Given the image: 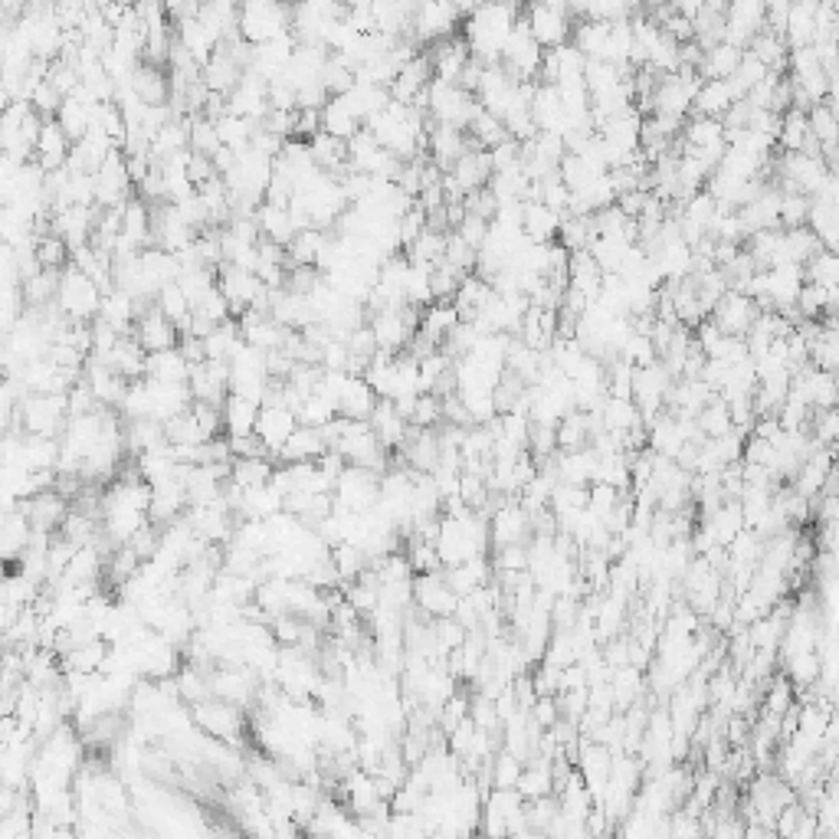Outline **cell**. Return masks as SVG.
<instances>
[{
    "label": "cell",
    "instance_id": "1",
    "mask_svg": "<svg viewBox=\"0 0 839 839\" xmlns=\"http://www.w3.org/2000/svg\"><path fill=\"white\" fill-rule=\"evenodd\" d=\"M518 14H522V7H515V4L472 7V14L463 20V40L469 46V56L479 59L482 66L499 63Z\"/></svg>",
    "mask_w": 839,
    "mask_h": 839
},
{
    "label": "cell",
    "instance_id": "2",
    "mask_svg": "<svg viewBox=\"0 0 839 839\" xmlns=\"http://www.w3.org/2000/svg\"><path fill=\"white\" fill-rule=\"evenodd\" d=\"M56 309L63 312L69 322L92 325L99 318V309H102V289L89 276H82L79 269L66 266L63 273H59Z\"/></svg>",
    "mask_w": 839,
    "mask_h": 839
},
{
    "label": "cell",
    "instance_id": "3",
    "mask_svg": "<svg viewBox=\"0 0 839 839\" xmlns=\"http://www.w3.org/2000/svg\"><path fill=\"white\" fill-rule=\"evenodd\" d=\"M236 27H240V37L250 46H263L292 33V7L273 4V0H253V4L240 7Z\"/></svg>",
    "mask_w": 839,
    "mask_h": 839
},
{
    "label": "cell",
    "instance_id": "4",
    "mask_svg": "<svg viewBox=\"0 0 839 839\" xmlns=\"http://www.w3.org/2000/svg\"><path fill=\"white\" fill-rule=\"evenodd\" d=\"M525 23H528L531 40H535L541 50H558V46L571 40V30H574L571 7L558 4V0L525 7Z\"/></svg>",
    "mask_w": 839,
    "mask_h": 839
},
{
    "label": "cell",
    "instance_id": "5",
    "mask_svg": "<svg viewBox=\"0 0 839 839\" xmlns=\"http://www.w3.org/2000/svg\"><path fill=\"white\" fill-rule=\"evenodd\" d=\"M17 420H23V427L33 436H56L63 433L69 420V404L66 394H33L27 400H20Z\"/></svg>",
    "mask_w": 839,
    "mask_h": 839
},
{
    "label": "cell",
    "instance_id": "6",
    "mask_svg": "<svg viewBox=\"0 0 839 839\" xmlns=\"http://www.w3.org/2000/svg\"><path fill=\"white\" fill-rule=\"evenodd\" d=\"M413 604L420 607V613L427 620H443V617H453L456 613L459 597L443 581V571H433V574L413 577Z\"/></svg>",
    "mask_w": 839,
    "mask_h": 839
},
{
    "label": "cell",
    "instance_id": "7",
    "mask_svg": "<svg viewBox=\"0 0 839 839\" xmlns=\"http://www.w3.org/2000/svg\"><path fill=\"white\" fill-rule=\"evenodd\" d=\"M463 23V14H459L456 4H420L413 10L410 30L417 43H436V40H449L453 30Z\"/></svg>",
    "mask_w": 839,
    "mask_h": 839
},
{
    "label": "cell",
    "instance_id": "8",
    "mask_svg": "<svg viewBox=\"0 0 839 839\" xmlns=\"http://www.w3.org/2000/svg\"><path fill=\"white\" fill-rule=\"evenodd\" d=\"M187 391H191L197 404L223 407V400L230 394V364L227 361L197 364V368H191V377H187Z\"/></svg>",
    "mask_w": 839,
    "mask_h": 839
},
{
    "label": "cell",
    "instance_id": "9",
    "mask_svg": "<svg viewBox=\"0 0 839 839\" xmlns=\"http://www.w3.org/2000/svg\"><path fill=\"white\" fill-rule=\"evenodd\" d=\"M194 722L200 731H207L210 738H220V741H236L243 731V708H233L227 702H197L194 705Z\"/></svg>",
    "mask_w": 839,
    "mask_h": 839
},
{
    "label": "cell",
    "instance_id": "10",
    "mask_svg": "<svg viewBox=\"0 0 839 839\" xmlns=\"http://www.w3.org/2000/svg\"><path fill=\"white\" fill-rule=\"evenodd\" d=\"M708 318H712V322L718 325V332H722V335H728V338H744V335L751 332L754 318H758V309H754V302L748 299V295H741V292H725Z\"/></svg>",
    "mask_w": 839,
    "mask_h": 839
},
{
    "label": "cell",
    "instance_id": "11",
    "mask_svg": "<svg viewBox=\"0 0 839 839\" xmlns=\"http://www.w3.org/2000/svg\"><path fill=\"white\" fill-rule=\"evenodd\" d=\"M469 148V135L459 132V128H449V125H436L427 122V158L436 164L440 171H449L453 164L466 155Z\"/></svg>",
    "mask_w": 839,
    "mask_h": 839
},
{
    "label": "cell",
    "instance_id": "12",
    "mask_svg": "<svg viewBox=\"0 0 839 839\" xmlns=\"http://www.w3.org/2000/svg\"><path fill=\"white\" fill-rule=\"evenodd\" d=\"M299 427V420H295V413L289 407H259V417H256V427L253 433L259 436V443L269 449V459H276V453L282 449V443L289 440L292 430Z\"/></svg>",
    "mask_w": 839,
    "mask_h": 839
},
{
    "label": "cell",
    "instance_id": "13",
    "mask_svg": "<svg viewBox=\"0 0 839 839\" xmlns=\"http://www.w3.org/2000/svg\"><path fill=\"white\" fill-rule=\"evenodd\" d=\"M135 341H138L145 354H158V351L177 348L181 335H177V328L155 309V305H151L145 315L135 318Z\"/></svg>",
    "mask_w": 839,
    "mask_h": 839
},
{
    "label": "cell",
    "instance_id": "14",
    "mask_svg": "<svg viewBox=\"0 0 839 839\" xmlns=\"http://www.w3.org/2000/svg\"><path fill=\"white\" fill-rule=\"evenodd\" d=\"M69 151H73V141H69L63 128L56 125V118L43 122L40 135H37V148H33V161H37L40 168L50 174V171L66 168Z\"/></svg>",
    "mask_w": 839,
    "mask_h": 839
},
{
    "label": "cell",
    "instance_id": "15",
    "mask_svg": "<svg viewBox=\"0 0 839 839\" xmlns=\"http://www.w3.org/2000/svg\"><path fill=\"white\" fill-rule=\"evenodd\" d=\"M128 86H132V92L145 105H168L171 82H168V73H164V66L141 59V63L132 69V76H128Z\"/></svg>",
    "mask_w": 839,
    "mask_h": 839
},
{
    "label": "cell",
    "instance_id": "16",
    "mask_svg": "<svg viewBox=\"0 0 839 839\" xmlns=\"http://www.w3.org/2000/svg\"><path fill=\"white\" fill-rule=\"evenodd\" d=\"M325 453H328V446L322 440V433L312 427H295L292 436L276 453V459L282 466H295V463H318Z\"/></svg>",
    "mask_w": 839,
    "mask_h": 839
},
{
    "label": "cell",
    "instance_id": "17",
    "mask_svg": "<svg viewBox=\"0 0 839 839\" xmlns=\"http://www.w3.org/2000/svg\"><path fill=\"white\" fill-rule=\"evenodd\" d=\"M374 407H377V394L368 387V381H364V377L348 374L345 387H341V394H338V417L368 423Z\"/></svg>",
    "mask_w": 839,
    "mask_h": 839
},
{
    "label": "cell",
    "instance_id": "18",
    "mask_svg": "<svg viewBox=\"0 0 839 839\" xmlns=\"http://www.w3.org/2000/svg\"><path fill=\"white\" fill-rule=\"evenodd\" d=\"M96 358H99V354H96ZM145 358H148V354L141 351V345H138V341H135L132 335H128V338L118 341V345H115L109 354H105V358H99V361H102L112 374L122 377V381L132 384V381H141V377H145Z\"/></svg>",
    "mask_w": 839,
    "mask_h": 839
},
{
    "label": "cell",
    "instance_id": "19",
    "mask_svg": "<svg viewBox=\"0 0 839 839\" xmlns=\"http://www.w3.org/2000/svg\"><path fill=\"white\" fill-rule=\"evenodd\" d=\"M453 181L459 184V191L472 194V191H482V187H489V177H492V161H489V151H466L463 158H459L453 168Z\"/></svg>",
    "mask_w": 839,
    "mask_h": 839
},
{
    "label": "cell",
    "instance_id": "20",
    "mask_svg": "<svg viewBox=\"0 0 839 839\" xmlns=\"http://www.w3.org/2000/svg\"><path fill=\"white\" fill-rule=\"evenodd\" d=\"M735 92H731L728 86V79H708L702 82V89L695 92V99H692V115H702V118H722L728 115V109L735 105Z\"/></svg>",
    "mask_w": 839,
    "mask_h": 839
},
{
    "label": "cell",
    "instance_id": "21",
    "mask_svg": "<svg viewBox=\"0 0 839 839\" xmlns=\"http://www.w3.org/2000/svg\"><path fill=\"white\" fill-rule=\"evenodd\" d=\"M240 79H243V69L223 50H214V56L207 59V66L200 69V82L207 86V92H217V96H230V92L240 86Z\"/></svg>",
    "mask_w": 839,
    "mask_h": 839
},
{
    "label": "cell",
    "instance_id": "22",
    "mask_svg": "<svg viewBox=\"0 0 839 839\" xmlns=\"http://www.w3.org/2000/svg\"><path fill=\"white\" fill-rule=\"evenodd\" d=\"M597 417H600V427H604V433H613V436H626L630 430L643 427L640 410H636L633 400H626V397H604V404H600Z\"/></svg>",
    "mask_w": 839,
    "mask_h": 839
},
{
    "label": "cell",
    "instance_id": "23",
    "mask_svg": "<svg viewBox=\"0 0 839 839\" xmlns=\"http://www.w3.org/2000/svg\"><path fill=\"white\" fill-rule=\"evenodd\" d=\"M371 430H374V436H377V443H381L387 453H394V449H400L404 446V440H407V423L397 417V410H394V404L391 400H377V407H374V413H371Z\"/></svg>",
    "mask_w": 839,
    "mask_h": 839
},
{
    "label": "cell",
    "instance_id": "24",
    "mask_svg": "<svg viewBox=\"0 0 839 839\" xmlns=\"http://www.w3.org/2000/svg\"><path fill=\"white\" fill-rule=\"evenodd\" d=\"M145 377H151V381H164V384H187V377H191V364L184 361V354L177 348H168V351L148 354Z\"/></svg>",
    "mask_w": 839,
    "mask_h": 839
},
{
    "label": "cell",
    "instance_id": "25",
    "mask_svg": "<svg viewBox=\"0 0 839 839\" xmlns=\"http://www.w3.org/2000/svg\"><path fill=\"white\" fill-rule=\"evenodd\" d=\"M813 10H817V0H800V4H790L787 23H784L787 50H803V46H810V40H813Z\"/></svg>",
    "mask_w": 839,
    "mask_h": 839
},
{
    "label": "cell",
    "instance_id": "26",
    "mask_svg": "<svg viewBox=\"0 0 839 839\" xmlns=\"http://www.w3.org/2000/svg\"><path fill=\"white\" fill-rule=\"evenodd\" d=\"M682 141L695 151H715V148H725V128L718 118H702V115H692L685 118V128H682Z\"/></svg>",
    "mask_w": 839,
    "mask_h": 839
},
{
    "label": "cell",
    "instance_id": "27",
    "mask_svg": "<svg viewBox=\"0 0 839 839\" xmlns=\"http://www.w3.org/2000/svg\"><path fill=\"white\" fill-rule=\"evenodd\" d=\"M253 217H256V227H259V236H263V240H273V243H279V246H289V240L295 236L289 207L259 204Z\"/></svg>",
    "mask_w": 839,
    "mask_h": 839
},
{
    "label": "cell",
    "instance_id": "28",
    "mask_svg": "<svg viewBox=\"0 0 839 839\" xmlns=\"http://www.w3.org/2000/svg\"><path fill=\"white\" fill-rule=\"evenodd\" d=\"M561 227V214H554L545 204H525L522 207V233L531 243H554Z\"/></svg>",
    "mask_w": 839,
    "mask_h": 839
},
{
    "label": "cell",
    "instance_id": "29",
    "mask_svg": "<svg viewBox=\"0 0 839 839\" xmlns=\"http://www.w3.org/2000/svg\"><path fill=\"white\" fill-rule=\"evenodd\" d=\"M456 325H459V315L453 309V302H433L420 312V335L433 341L436 348L443 345V338L453 332Z\"/></svg>",
    "mask_w": 839,
    "mask_h": 839
},
{
    "label": "cell",
    "instance_id": "30",
    "mask_svg": "<svg viewBox=\"0 0 839 839\" xmlns=\"http://www.w3.org/2000/svg\"><path fill=\"white\" fill-rule=\"evenodd\" d=\"M220 413H223V430L230 436H250L256 427V417H259V404H253V400H246V397L227 394Z\"/></svg>",
    "mask_w": 839,
    "mask_h": 839
},
{
    "label": "cell",
    "instance_id": "31",
    "mask_svg": "<svg viewBox=\"0 0 839 839\" xmlns=\"http://www.w3.org/2000/svg\"><path fill=\"white\" fill-rule=\"evenodd\" d=\"M741 56H744V50H735V46H728V43L708 46L705 56H702V63H699L702 82H708V79H731V73H735L738 63H741Z\"/></svg>",
    "mask_w": 839,
    "mask_h": 839
},
{
    "label": "cell",
    "instance_id": "32",
    "mask_svg": "<svg viewBox=\"0 0 839 839\" xmlns=\"http://www.w3.org/2000/svg\"><path fill=\"white\" fill-rule=\"evenodd\" d=\"M122 236H128L138 250H148L151 246V207L145 200L132 197L122 207Z\"/></svg>",
    "mask_w": 839,
    "mask_h": 839
},
{
    "label": "cell",
    "instance_id": "33",
    "mask_svg": "<svg viewBox=\"0 0 839 839\" xmlns=\"http://www.w3.org/2000/svg\"><path fill=\"white\" fill-rule=\"evenodd\" d=\"M328 240V233L322 230H302V233H295L289 246H286V273L295 266H312L318 263V253H322V246Z\"/></svg>",
    "mask_w": 839,
    "mask_h": 839
},
{
    "label": "cell",
    "instance_id": "34",
    "mask_svg": "<svg viewBox=\"0 0 839 839\" xmlns=\"http://www.w3.org/2000/svg\"><path fill=\"white\" fill-rule=\"evenodd\" d=\"M276 463L269 456L263 459H233V472H230V482L236 489H259L266 486L269 479H273Z\"/></svg>",
    "mask_w": 839,
    "mask_h": 839
},
{
    "label": "cell",
    "instance_id": "35",
    "mask_svg": "<svg viewBox=\"0 0 839 839\" xmlns=\"http://www.w3.org/2000/svg\"><path fill=\"white\" fill-rule=\"evenodd\" d=\"M794 309L800 312V318L820 322L823 315H833V309H836V289H823V286H813V282H803Z\"/></svg>",
    "mask_w": 839,
    "mask_h": 839
},
{
    "label": "cell",
    "instance_id": "36",
    "mask_svg": "<svg viewBox=\"0 0 839 839\" xmlns=\"http://www.w3.org/2000/svg\"><path fill=\"white\" fill-rule=\"evenodd\" d=\"M807 128H810V135L820 141V151H833V148H836L839 122H836L833 99H826V102H817V105H813V109L807 112Z\"/></svg>",
    "mask_w": 839,
    "mask_h": 839
},
{
    "label": "cell",
    "instance_id": "37",
    "mask_svg": "<svg viewBox=\"0 0 839 839\" xmlns=\"http://www.w3.org/2000/svg\"><path fill=\"white\" fill-rule=\"evenodd\" d=\"M33 256H37V266L50 269V273H63L69 266V246L63 236H56V233H40L37 240H33Z\"/></svg>",
    "mask_w": 839,
    "mask_h": 839
},
{
    "label": "cell",
    "instance_id": "38",
    "mask_svg": "<svg viewBox=\"0 0 839 839\" xmlns=\"http://www.w3.org/2000/svg\"><path fill=\"white\" fill-rule=\"evenodd\" d=\"M803 282H813V286H823V289H836L839 286V256L830 250H817L807 263H803Z\"/></svg>",
    "mask_w": 839,
    "mask_h": 839
},
{
    "label": "cell",
    "instance_id": "39",
    "mask_svg": "<svg viewBox=\"0 0 839 839\" xmlns=\"http://www.w3.org/2000/svg\"><path fill=\"white\" fill-rule=\"evenodd\" d=\"M89 122H92V105H82L76 99H63V105H59V112H56V125L63 128L66 138L76 141L89 132Z\"/></svg>",
    "mask_w": 839,
    "mask_h": 839
},
{
    "label": "cell",
    "instance_id": "40",
    "mask_svg": "<svg viewBox=\"0 0 839 839\" xmlns=\"http://www.w3.org/2000/svg\"><path fill=\"white\" fill-rule=\"evenodd\" d=\"M318 115H322V132L338 138V141H348L361 128V122L345 109V105H341V99H328V105Z\"/></svg>",
    "mask_w": 839,
    "mask_h": 839
},
{
    "label": "cell",
    "instance_id": "41",
    "mask_svg": "<svg viewBox=\"0 0 839 839\" xmlns=\"http://www.w3.org/2000/svg\"><path fill=\"white\" fill-rule=\"evenodd\" d=\"M240 328H236V322L230 318V322H223V325H217L214 332H210L204 341H200V345H204V358L207 361H230V354H233V348L240 345Z\"/></svg>",
    "mask_w": 839,
    "mask_h": 839
},
{
    "label": "cell",
    "instance_id": "42",
    "mask_svg": "<svg viewBox=\"0 0 839 839\" xmlns=\"http://www.w3.org/2000/svg\"><path fill=\"white\" fill-rule=\"evenodd\" d=\"M338 417V404L335 400H328L322 394H312L305 397L299 410H295V420H299V427H312V430H322L325 423H332Z\"/></svg>",
    "mask_w": 839,
    "mask_h": 839
},
{
    "label": "cell",
    "instance_id": "43",
    "mask_svg": "<svg viewBox=\"0 0 839 839\" xmlns=\"http://www.w3.org/2000/svg\"><path fill=\"white\" fill-rule=\"evenodd\" d=\"M695 427H699V433L705 436V440H718V436H725L735 430V423H731V413H728V404L722 397H715L712 404L702 407V413L695 417Z\"/></svg>",
    "mask_w": 839,
    "mask_h": 839
},
{
    "label": "cell",
    "instance_id": "44",
    "mask_svg": "<svg viewBox=\"0 0 839 839\" xmlns=\"http://www.w3.org/2000/svg\"><path fill=\"white\" fill-rule=\"evenodd\" d=\"M810 128H807V112L787 109L781 115V135H777V145L784 148V155H797V151L807 145Z\"/></svg>",
    "mask_w": 839,
    "mask_h": 839
},
{
    "label": "cell",
    "instance_id": "45",
    "mask_svg": "<svg viewBox=\"0 0 839 839\" xmlns=\"http://www.w3.org/2000/svg\"><path fill=\"white\" fill-rule=\"evenodd\" d=\"M177 289L184 292L187 305L197 309L200 299L217 289V269H187V273H181V279H177Z\"/></svg>",
    "mask_w": 839,
    "mask_h": 839
},
{
    "label": "cell",
    "instance_id": "46",
    "mask_svg": "<svg viewBox=\"0 0 839 839\" xmlns=\"http://www.w3.org/2000/svg\"><path fill=\"white\" fill-rule=\"evenodd\" d=\"M466 279L463 269H456L453 263H436L430 269V292H433V302H453V295L459 289V282Z\"/></svg>",
    "mask_w": 839,
    "mask_h": 839
},
{
    "label": "cell",
    "instance_id": "47",
    "mask_svg": "<svg viewBox=\"0 0 839 839\" xmlns=\"http://www.w3.org/2000/svg\"><path fill=\"white\" fill-rule=\"evenodd\" d=\"M558 177H561V184L567 187V191L577 194V191H584V187H587L590 181H597L600 174H597L594 168H590V164H587L584 158L564 155L561 164H558Z\"/></svg>",
    "mask_w": 839,
    "mask_h": 839
},
{
    "label": "cell",
    "instance_id": "48",
    "mask_svg": "<svg viewBox=\"0 0 839 839\" xmlns=\"http://www.w3.org/2000/svg\"><path fill=\"white\" fill-rule=\"evenodd\" d=\"M164 440H168V446H200V443H207V436L200 433L191 410H187L181 417L164 423Z\"/></svg>",
    "mask_w": 839,
    "mask_h": 839
},
{
    "label": "cell",
    "instance_id": "49",
    "mask_svg": "<svg viewBox=\"0 0 839 839\" xmlns=\"http://www.w3.org/2000/svg\"><path fill=\"white\" fill-rule=\"evenodd\" d=\"M187 145H191L194 155H204V158H214L217 151L223 148L220 145V138H217V128L214 122H207V118H194V125H191V138H187Z\"/></svg>",
    "mask_w": 839,
    "mask_h": 839
},
{
    "label": "cell",
    "instance_id": "50",
    "mask_svg": "<svg viewBox=\"0 0 839 839\" xmlns=\"http://www.w3.org/2000/svg\"><path fill=\"white\" fill-rule=\"evenodd\" d=\"M440 423H443V400L433 397V394H420V397H417V407H413L410 427H417V430H436Z\"/></svg>",
    "mask_w": 839,
    "mask_h": 839
},
{
    "label": "cell",
    "instance_id": "51",
    "mask_svg": "<svg viewBox=\"0 0 839 839\" xmlns=\"http://www.w3.org/2000/svg\"><path fill=\"white\" fill-rule=\"evenodd\" d=\"M807 214H810V197H803V194L781 197V227L784 230L807 227Z\"/></svg>",
    "mask_w": 839,
    "mask_h": 839
},
{
    "label": "cell",
    "instance_id": "52",
    "mask_svg": "<svg viewBox=\"0 0 839 839\" xmlns=\"http://www.w3.org/2000/svg\"><path fill=\"white\" fill-rule=\"evenodd\" d=\"M427 230V214H423V210L413 204L410 210L404 217L397 220V236H400V246H404V250H410L413 243L420 240V233Z\"/></svg>",
    "mask_w": 839,
    "mask_h": 839
},
{
    "label": "cell",
    "instance_id": "53",
    "mask_svg": "<svg viewBox=\"0 0 839 839\" xmlns=\"http://www.w3.org/2000/svg\"><path fill=\"white\" fill-rule=\"evenodd\" d=\"M459 240H463L469 250H476L479 253V246L486 243V236H489V220H482V217H472V214H466L463 217V223H459V227L453 230Z\"/></svg>",
    "mask_w": 839,
    "mask_h": 839
},
{
    "label": "cell",
    "instance_id": "54",
    "mask_svg": "<svg viewBox=\"0 0 839 839\" xmlns=\"http://www.w3.org/2000/svg\"><path fill=\"white\" fill-rule=\"evenodd\" d=\"M191 312H200L204 318H210V322L214 325H223V322H230V302L223 299V292L220 289H214V292H207L204 299H200V305L197 309H191Z\"/></svg>",
    "mask_w": 839,
    "mask_h": 839
},
{
    "label": "cell",
    "instance_id": "55",
    "mask_svg": "<svg viewBox=\"0 0 839 839\" xmlns=\"http://www.w3.org/2000/svg\"><path fill=\"white\" fill-rule=\"evenodd\" d=\"M705 358H715V361H725V364H741V361H748L751 354H748V345H744V338H728L722 335V341L705 354Z\"/></svg>",
    "mask_w": 839,
    "mask_h": 839
},
{
    "label": "cell",
    "instance_id": "56",
    "mask_svg": "<svg viewBox=\"0 0 839 839\" xmlns=\"http://www.w3.org/2000/svg\"><path fill=\"white\" fill-rule=\"evenodd\" d=\"M489 161H492V174L505 171V168H515V164L522 161V145H518L515 138H505L502 145H495L489 151Z\"/></svg>",
    "mask_w": 839,
    "mask_h": 839
},
{
    "label": "cell",
    "instance_id": "57",
    "mask_svg": "<svg viewBox=\"0 0 839 839\" xmlns=\"http://www.w3.org/2000/svg\"><path fill=\"white\" fill-rule=\"evenodd\" d=\"M187 181L194 184V191L200 184H207V181H214L217 171H214V161L204 158V155H194V151H187Z\"/></svg>",
    "mask_w": 839,
    "mask_h": 839
}]
</instances>
